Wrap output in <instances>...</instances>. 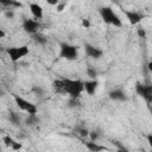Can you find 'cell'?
<instances>
[{"instance_id": "1", "label": "cell", "mask_w": 152, "mask_h": 152, "mask_svg": "<svg viewBox=\"0 0 152 152\" xmlns=\"http://www.w3.org/2000/svg\"><path fill=\"white\" fill-rule=\"evenodd\" d=\"M64 94L70 95L72 99L80 97L81 93L83 91V82L81 80H70V78H62Z\"/></svg>"}, {"instance_id": "2", "label": "cell", "mask_w": 152, "mask_h": 152, "mask_svg": "<svg viewBox=\"0 0 152 152\" xmlns=\"http://www.w3.org/2000/svg\"><path fill=\"white\" fill-rule=\"evenodd\" d=\"M99 13H100L102 20H103L106 24L114 25V26H116V27H120V26L122 25L121 19H120L119 15L113 11L112 7H109V6L100 7V8H99Z\"/></svg>"}, {"instance_id": "3", "label": "cell", "mask_w": 152, "mask_h": 152, "mask_svg": "<svg viewBox=\"0 0 152 152\" xmlns=\"http://www.w3.org/2000/svg\"><path fill=\"white\" fill-rule=\"evenodd\" d=\"M6 52L10 56V59L13 63H15L19 59H21L23 57L27 56L28 52H30V50H28V46L27 45H21V46H11V48H7L6 49Z\"/></svg>"}, {"instance_id": "4", "label": "cell", "mask_w": 152, "mask_h": 152, "mask_svg": "<svg viewBox=\"0 0 152 152\" xmlns=\"http://www.w3.org/2000/svg\"><path fill=\"white\" fill-rule=\"evenodd\" d=\"M59 56L62 58H65L68 61H74L78 56V49L75 45H71L69 43H61L59 44Z\"/></svg>"}, {"instance_id": "5", "label": "cell", "mask_w": 152, "mask_h": 152, "mask_svg": "<svg viewBox=\"0 0 152 152\" xmlns=\"http://www.w3.org/2000/svg\"><path fill=\"white\" fill-rule=\"evenodd\" d=\"M14 97V101H15V104L19 107V109L28 113V114H37V107L36 104H33L32 102L20 97L19 95H13Z\"/></svg>"}, {"instance_id": "6", "label": "cell", "mask_w": 152, "mask_h": 152, "mask_svg": "<svg viewBox=\"0 0 152 152\" xmlns=\"http://www.w3.org/2000/svg\"><path fill=\"white\" fill-rule=\"evenodd\" d=\"M135 91L138 95H140L142 99H145L148 103L152 101V86L144 84L141 82L135 83Z\"/></svg>"}, {"instance_id": "7", "label": "cell", "mask_w": 152, "mask_h": 152, "mask_svg": "<svg viewBox=\"0 0 152 152\" xmlns=\"http://www.w3.org/2000/svg\"><path fill=\"white\" fill-rule=\"evenodd\" d=\"M40 27V24L38 23V20H34V19H25L23 21V28L26 33L28 34H33V33H37L38 30Z\"/></svg>"}, {"instance_id": "8", "label": "cell", "mask_w": 152, "mask_h": 152, "mask_svg": "<svg viewBox=\"0 0 152 152\" xmlns=\"http://www.w3.org/2000/svg\"><path fill=\"white\" fill-rule=\"evenodd\" d=\"M124 13L126 14V18L127 20L129 21L131 25H137L141 21L142 19V15L135 11H128V10H124Z\"/></svg>"}, {"instance_id": "9", "label": "cell", "mask_w": 152, "mask_h": 152, "mask_svg": "<svg viewBox=\"0 0 152 152\" xmlns=\"http://www.w3.org/2000/svg\"><path fill=\"white\" fill-rule=\"evenodd\" d=\"M84 49H86L87 56H88V57H91V58H94V59H99V58L102 57V55H103L102 50H100L99 48H95V46H93V45H90V44H86Z\"/></svg>"}, {"instance_id": "10", "label": "cell", "mask_w": 152, "mask_h": 152, "mask_svg": "<svg viewBox=\"0 0 152 152\" xmlns=\"http://www.w3.org/2000/svg\"><path fill=\"white\" fill-rule=\"evenodd\" d=\"M97 84L99 83L95 78L91 81H86V82H83V90H86L88 95H94L97 89Z\"/></svg>"}, {"instance_id": "11", "label": "cell", "mask_w": 152, "mask_h": 152, "mask_svg": "<svg viewBox=\"0 0 152 152\" xmlns=\"http://www.w3.org/2000/svg\"><path fill=\"white\" fill-rule=\"evenodd\" d=\"M109 97L114 101H127V96L122 89H114L109 91Z\"/></svg>"}, {"instance_id": "12", "label": "cell", "mask_w": 152, "mask_h": 152, "mask_svg": "<svg viewBox=\"0 0 152 152\" xmlns=\"http://www.w3.org/2000/svg\"><path fill=\"white\" fill-rule=\"evenodd\" d=\"M28 7H30V11H31L32 15L36 19H42L43 18V8H42L40 5H38V4H30Z\"/></svg>"}, {"instance_id": "13", "label": "cell", "mask_w": 152, "mask_h": 152, "mask_svg": "<svg viewBox=\"0 0 152 152\" xmlns=\"http://www.w3.org/2000/svg\"><path fill=\"white\" fill-rule=\"evenodd\" d=\"M52 89L57 94H64V87H63V80L62 78H56L52 82Z\"/></svg>"}, {"instance_id": "14", "label": "cell", "mask_w": 152, "mask_h": 152, "mask_svg": "<svg viewBox=\"0 0 152 152\" xmlns=\"http://www.w3.org/2000/svg\"><path fill=\"white\" fill-rule=\"evenodd\" d=\"M84 145H86V147H87L89 151H91V152H100V151L107 150V147H104V146H102V145H99V144H96V142H94V141L84 142Z\"/></svg>"}, {"instance_id": "15", "label": "cell", "mask_w": 152, "mask_h": 152, "mask_svg": "<svg viewBox=\"0 0 152 152\" xmlns=\"http://www.w3.org/2000/svg\"><path fill=\"white\" fill-rule=\"evenodd\" d=\"M32 38H33V40H34L37 44H39V45H44V44H46V42H48V38H46L43 33H39V32L33 33V34H32Z\"/></svg>"}, {"instance_id": "16", "label": "cell", "mask_w": 152, "mask_h": 152, "mask_svg": "<svg viewBox=\"0 0 152 152\" xmlns=\"http://www.w3.org/2000/svg\"><path fill=\"white\" fill-rule=\"evenodd\" d=\"M0 5L5 7H20L21 4L18 0H0Z\"/></svg>"}, {"instance_id": "17", "label": "cell", "mask_w": 152, "mask_h": 152, "mask_svg": "<svg viewBox=\"0 0 152 152\" xmlns=\"http://www.w3.org/2000/svg\"><path fill=\"white\" fill-rule=\"evenodd\" d=\"M39 120H38V118L36 116V114H28V118H27V120H26V122H27V125H34V124H37Z\"/></svg>"}, {"instance_id": "18", "label": "cell", "mask_w": 152, "mask_h": 152, "mask_svg": "<svg viewBox=\"0 0 152 152\" xmlns=\"http://www.w3.org/2000/svg\"><path fill=\"white\" fill-rule=\"evenodd\" d=\"M10 121L13 122L14 125H18L19 124V115L17 113H14V112H11L10 113Z\"/></svg>"}, {"instance_id": "19", "label": "cell", "mask_w": 152, "mask_h": 152, "mask_svg": "<svg viewBox=\"0 0 152 152\" xmlns=\"http://www.w3.org/2000/svg\"><path fill=\"white\" fill-rule=\"evenodd\" d=\"M87 75L90 77V78H96V76H97V72H96V70L94 69V68H91V66H88V69H87Z\"/></svg>"}, {"instance_id": "20", "label": "cell", "mask_w": 152, "mask_h": 152, "mask_svg": "<svg viewBox=\"0 0 152 152\" xmlns=\"http://www.w3.org/2000/svg\"><path fill=\"white\" fill-rule=\"evenodd\" d=\"M2 141L5 142V145L7 146V147H11L12 146V144L14 142V140L12 139V137H10V135H5L4 138H2Z\"/></svg>"}, {"instance_id": "21", "label": "cell", "mask_w": 152, "mask_h": 152, "mask_svg": "<svg viewBox=\"0 0 152 152\" xmlns=\"http://www.w3.org/2000/svg\"><path fill=\"white\" fill-rule=\"evenodd\" d=\"M23 146H21V144L20 142H17V141H14L13 144H12V146H11V148L12 150H14V151H18V150H20Z\"/></svg>"}, {"instance_id": "22", "label": "cell", "mask_w": 152, "mask_h": 152, "mask_svg": "<svg viewBox=\"0 0 152 152\" xmlns=\"http://www.w3.org/2000/svg\"><path fill=\"white\" fill-rule=\"evenodd\" d=\"M76 131H77V132H78V133H80L82 137H87V135H88V133H89V132H88L86 128H77Z\"/></svg>"}, {"instance_id": "23", "label": "cell", "mask_w": 152, "mask_h": 152, "mask_svg": "<svg viewBox=\"0 0 152 152\" xmlns=\"http://www.w3.org/2000/svg\"><path fill=\"white\" fill-rule=\"evenodd\" d=\"M88 135L90 137L91 141H94V140H96V139L99 138V134H97L96 132H94V131H93V132H89V133H88Z\"/></svg>"}, {"instance_id": "24", "label": "cell", "mask_w": 152, "mask_h": 152, "mask_svg": "<svg viewBox=\"0 0 152 152\" xmlns=\"http://www.w3.org/2000/svg\"><path fill=\"white\" fill-rule=\"evenodd\" d=\"M138 36L140 37V38H145L146 37V32H145V30L144 28H138Z\"/></svg>"}, {"instance_id": "25", "label": "cell", "mask_w": 152, "mask_h": 152, "mask_svg": "<svg viewBox=\"0 0 152 152\" xmlns=\"http://www.w3.org/2000/svg\"><path fill=\"white\" fill-rule=\"evenodd\" d=\"M82 26L86 27V28H89V27H90V21H89L88 19H83V20H82Z\"/></svg>"}, {"instance_id": "26", "label": "cell", "mask_w": 152, "mask_h": 152, "mask_svg": "<svg viewBox=\"0 0 152 152\" xmlns=\"http://www.w3.org/2000/svg\"><path fill=\"white\" fill-rule=\"evenodd\" d=\"M56 6H57V12H62V11L65 8V4H59V2H58Z\"/></svg>"}, {"instance_id": "27", "label": "cell", "mask_w": 152, "mask_h": 152, "mask_svg": "<svg viewBox=\"0 0 152 152\" xmlns=\"http://www.w3.org/2000/svg\"><path fill=\"white\" fill-rule=\"evenodd\" d=\"M5 17L11 19V18L14 17V12H13V11H6V12H5Z\"/></svg>"}, {"instance_id": "28", "label": "cell", "mask_w": 152, "mask_h": 152, "mask_svg": "<svg viewBox=\"0 0 152 152\" xmlns=\"http://www.w3.org/2000/svg\"><path fill=\"white\" fill-rule=\"evenodd\" d=\"M33 91H34L36 94H38V95H42V94H43V90H42L39 87H37V86L33 87Z\"/></svg>"}, {"instance_id": "29", "label": "cell", "mask_w": 152, "mask_h": 152, "mask_svg": "<svg viewBox=\"0 0 152 152\" xmlns=\"http://www.w3.org/2000/svg\"><path fill=\"white\" fill-rule=\"evenodd\" d=\"M46 2H48L49 5H52V6H56V5H57V4L59 2V1H58V0H46Z\"/></svg>"}, {"instance_id": "30", "label": "cell", "mask_w": 152, "mask_h": 152, "mask_svg": "<svg viewBox=\"0 0 152 152\" xmlns=\"http://www.w3.org/2000/svg\"><path fill=\"white\" fill-rule=\"evenodd\" d=\"M146 139H147V141H148V144H150V145L152 146V134H151V133L146 135Z\"/></svg>"}, {"instance_id": "31", "label": "cell", "mask_w": 152, "mask_h": 152, "mask_svg": "<svg viewBox=\"0 0 152 152\" xmlns=\"http://www.w3.org/2000/svg\"><path fill=\"white\" fill-rule=\"evenodd\" d=\"M5 36H6V33H5V32H4V31L0 28V38H4Z\"/></svg>"}, {"instance_id": "32", "label": "cell", "mask_w": 152, "mask_h": 152, "mask_svg": "<svg viewBox=\"0 0 152 152\" xmlns=\"http://www.w3.org/2000/svg\"><path fill=\"white\" fill-rule=\"evenodd\" d=\"M147 68H148V70H152V63L151 62L147 63Z\"/></svg>"}, {"instance_id": "33", "label": "cell", "mask_w": 152, "mask_h": 152, "mask_svg": "<svg viewBox=\"0 0 152 152\" xmlns=\"http://www.w3.org/2000/svg\"><path fill=\"white\" fill-rule=\"evenodd\" d=\"M0 12H1V7H0Z\"/></svg>"}, {"instance_id": "34", "label": "cell", "mask_w": 152, "mask_h": 152, "mask_svg": "<svg viewBox=\"0 0 152 152\" xmlns=\"http://www.w3.org/2000/svg\"><path fill=\"white\" fill-rule=\"evenodd\" d=\"M0 151H1V147H0Z\"/></svg>"}, {"instance_id": "35", "label": "cell", "mask_w": 152, "mask_h": 152, "mask_svg": "<svg viewBox=\"0 0 152 152\" xmlns=\"http://www.w3.org/2000/svg\"><path fill=\"white\" fill-rule=\"evenodd\" d=\"M0 49H1V46H0Z\"/></svg>"}]
</instances>
